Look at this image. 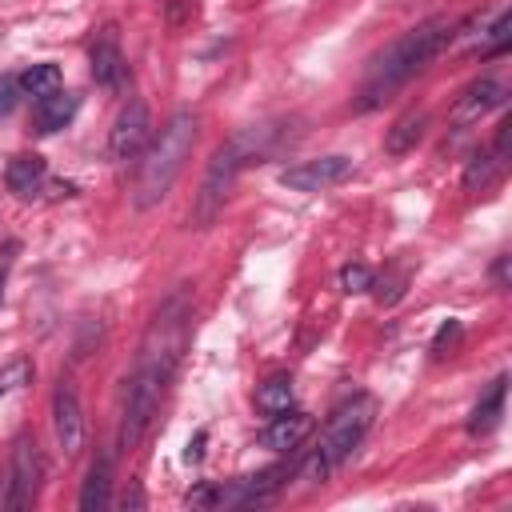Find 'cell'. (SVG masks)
<instances>
[{
    "instance_id": "cell-1",
    "label": "cell",
    "mask_w": 512,
    "mask_h": 512,
    "mask_svg": "<svg viewBox=\"0 0 512 512\" xmlns=\"http://www.w3.org/2000/svg\"><path fill=\"white\" fill-rule=\"evenodd\" d=\"M188 320H192V300H188L184 288L172 292V296L156 308V316H152V324H148V332H144V340H140L132 376H128V384H124L120 436H116L120 452H136L140 440L148 436V428H152V420H156V412H160V400H164V392H168V384L176 380V368H180V360H184Z\"/></svg>"
},
{
    "instance_id": "cell-2",
    "label": "cell",
    "mask_w": 512,
    "mask_h": 512,
    "mask_svg": "<svg viewBox=\"0 0 512 512\" xmlns=\"http://www.w3.org/2000/svg\"><path fill=\"white\" fill-rule=\"evenodd\" d=\"M456 36H460V20L456 16H428L424 24L404 32L384 56L372 60L368 80L360 88V112L380 108L384 100H392V92H400L416 72H424Z\"/></svg>"
},
{
    "instance_id": "cell-3",
    "label": "cell",
    "mask_w": 512,
    "mask_h": 512,
    "mask_svg": "<svg viewBox=\"0 0 512 512\" xmlns=\"http://www.w3.org/2000/svg\"><path fill=\"white\" fill-rule=\"evenodd\" d=\"M196 112L180 108L168 116V124L160 128V136H152V144L140 152V168H136V184H132V204L136 208H152L160 204L176 176L184 172L192 148H196Z\"/></svg>"
},
{
    "instance_id": "cell-4",
    "label": "cell",
    "mask_w": 512,
    "mask_h": 512,
    "mask_svg": "<svg viewBox=\"0 0 512 512\" xmlns=\"http://www.w3.org/2000/svg\"><path fill=\"white\" fill-rule=\"evenodd\" d=\"M372 420H376V396L360 392V396L344 400V404L332 412V420H328V428H324V436H320V448H316V456H312L304 480H324L336 464H344V460L360 448V440L368 436Z\"/></svg>"
},
{
    "instance_id": "cell-5",
    "label": "cell",
    "mask_w": 512,
    "mask_h": 512,
    "mask_svg": "<svg viewBox=\"0 0 512 512\" xmlns=\"http://www.w3.org/2000/svg\"><path fill=\"white\" fill-rule=\"evenodd\" d=\"M240 168H244L240 144H236V140H224V144L212 152V160H208V168H204V176H200V188H196V196H192V212H188L192 228H212V224H216V216L224 212V204H228V196H232V188H236Z\"/></svg>"
},
{
    "instance_id": "cell-6",
    "label": "cell",
    "mask_w": 512,
    "mask_h": 512,
    "mask_svg": "<svg viewBox=\"0 0 512 512\" xmlns=\"http://www.w3.org/2000/svg\"><path fill=\"white\" fill-rule=\"evenodd\" d=\"M44 480V456L32 436H16L8 460L0 464V512H20L36 500Z\"/></svg>"
},
{
    "instance_id": "cell-7",
    "label": "cell",
    "mask_w": 512,
    "mask_h": 512,
    "mask_svg": "<svg viewBox=\"0 0 512 512\" xmlns=\"http://www.w3.org/2000/svg\"><path fill=\"white\" fill-rule=\"evenodd\" d=\"M152 144V112L144 100H128L116 112L112 136H108V156L112 160H140V152Z\"/></svg>"
},
{
    "instance_id": "cell-8",
    "label": "cell",
    "mask_w": 512,
    "mask_h": 512,
    "mask_svg": "<svg viewBox=\"0 0 512 512\" xmlns=\"http://www.w3.org/2000/svg\"><path fill=\"white\" fill-rule=\"evenodd\" d=\"M352 176V160L348 156H320V160H300L292 168L280 172V184L292 192H324L332 184H344Z\"/></svg>"
},
{
    "instance_id": "cell-9",
    "label": "cell",
    "mask_w": 512,
    "mask_h": 512,
    "mask_svg": "<svg viewBox=\"0 0 512 512\" xmlns=\"http://www.w3.org/2000/svg\"><path fill=\"white\" fill-rule=\"evenodd\" d=\"M52 428H56V444L64 448V456H76L84 448V408H80L72 380H60L52 392Z\"/></svg>"
},
{
    "instance_id": "cell-10",
    "label": "cell",
    "mask_w": 512,
    "mask_h": 512,
    "mask_svg": "<svg viewBox=\"0 0 512 512\" xmlns=\"http://www.w3.org/2000/svg\"><path fill=\"white\" fill-rule=\"evenodd\" d=\"M504 100H508V88H504L496 76H480V80H472V84L460 92V100H456V108H452V124H456V128L476 124L480 116H488V112L500 108Z\"/></svg>"
},
{
    "instance_id": "cell-11",
    "label": "cell",
    "mask_w": 512,
    "mask_h": 512,
    "mask_svg": "<svg viewBox=\"0 0 512 512\" xmlns=\"http://www.w3.org/2000/svg\"><path fill=\"white\" fill-rule=\"evenodd\" d=\"M276 476H280L276 468H264V472H252V476H236L232 484L216 488V504H224V508H256V504H268L272 492L280 488Z\"/></svg>"
},
{
    "instance_id": "cell-12",
    "label": "cell",
    "mask_w": 512,
    "mask_h": 512,
    "mask_svg": "<svg viewBox=\"0 0 512 512\" xmlns=\"http://www.w3.org/2000/svg\"><path fill=\"white\" fill-rule=\"evenodd\" d=\"M88 64H92V80L100 88H120L124 84V52H120V40H116V28H100V36L92 40V52H88Z\"/></svg>"
},
{
    "instance_id": "cell-13",
    "label": "cell",
    "mask_w": 512,
    "mask_h": 512,
    "mask_svg": "<svg viewBox=\"0 0 512 512\" xmlns=\"http://www.w3.org/2000/svg\"><path fill=\"white\" fill-rule=\"evenodd\" d=\"M308 432H312V416L300 412V408H288V412H276V416L264 424L260 444H264L268 452H296V448L308 440Z\"/></svg>"
},
{
    "instance_id": "cell-14",
    "label": "cell",
    "mask_w": 512,
    "mask_h": 512,
    "mask_svg": "<svg viewBox=\"0 0 512 512\" xmlns=\"http://www.w3.org/2000/svg\"><path fill=\"white\" fill-rule=\"evenodd\" d=\"M44 180H48V164H44V156H36V152H20V156H12L8 168H4L8 192L24 196V200L36 196V192L44 188Z\"/></svg>"
},
{
    "instance_id": "cell-15",
    "label": "cell",
    "mask_w": 512,
    "mask_h": 512,
    "mask_svg": "<svg viewBox=\"0 0 512 512\" xmlns=\"http://www.w3.org/2000/svg\"><path fill=\"white\" fill-rule=\"evenodd\" d=\"M76 108H80V100L72 96V92H48V96H40L36 100V108H32V120H36V132H60L64 124H72V116H76Z\"/></svg>"
},
{
    "instance_id": "cell-16",
    "label": "cell",
    "mask_w": 512,
    "mask_h": 512,
    "mask_svg": "<svg viewBox=\"0 0 512 512\" xmlns=\"http://www.w3.org/2000/svg\"><path fill=\"white\" fill-rule=\"evenodd\" d=\"M504 396H508V380L496 376V380L488 384V392L476 400L472 416H468V432H472V436H488V432L500 424V416H504Z\"/></svg>"
},
{
    "instance_id": "cell-17",
    "label": "cell",
    "mask_w": 512,
    "mask_h": 512,
    "mask_svg": "<svg viewBox=\"0 0 512 512\" xmlns=\"http://www.w3.org/2000/svg\"><path fill=\"white\" fill-rule=\"evenodd\" d=\"M108 504H112V460L96 456L88 464V476H84V488H80V508L84 512H104Z\"/></svg>"
},
{
    "instance_id": "cell-18",
    "label": "cell",
    "mask_w": 512,
    "mask_h": 512,
    "mask_svg": "<svg viewBox=\"0 0 512 512\" xmlns=\"http://www.w3.org/2000/svg\"><path fill=\"white\" fill-rule=\"evenodd\" d=\"M424 124H428V112H404L388 132H384V152L388 156H404V152H412L416 144H420V136H424Z\"/></svg>"
},
{
    "instance_id": "cell-19",
    "label": "cell",
    "mask_w": 512,
    "mask_h": 512,
    "mask_svg": "<svg viewBox=\"0 0 512 512\" xmlns=\"http://www.w3.org/2000/svg\"><path fill=\"white\" fill-rule=\"evenodd\" d=\"M500 160L488 152V148H480V152H472V160H468V168H464V192H488L496 180H500Z\"/></svg>"
},
{
    "instance_id": "cell-20",
    "label": "cell",
    "mask_w": 512,
    "mask_h": 512,
    "mask_svg": "<svg viewBox=\"0 0 512 512\" xmlns=\"http://www.w3.org/2000/svg\"><path fill=\"white\" fill-rule=\"evenodd\" d=\"M292 400H296L292 376H272V380H264V384H260V392H256V408H260L264 416L288 412V408H292Z\"/></svg>"
},
{
    "instance_id": "cell-21",
    "label": "cell",
    "mask_w": 512,
    "mask_h": 512,
    "mask_svg": "<svg viewBox=\"0 0 512 512\" xmlns=\"http://www.w3.org/2000/svg\"><path fill=\"white\" fill-rule=\"evenodd\" d=\"M60 88V68L56 64H32V68H24L20 72V92H28V96H48V92H56Z\"/></svg>"
},
{
    "instance_id": "cell-22",
    "label": "cell",
    "mask_w": 512,
    "mask_h": 512,
    "mask_svg": "<svg viewBox=\"0 0 512 512\" xmlns=\"http://www.w3.org/2000/svg\"><path fill=\"white\" fill-rule=\"evenodd\" d=\"M512 12L508 8H500L496 12V20H492V28L484 32V44H480V56H500L504 48H508V40H512Z\"/></svg>"
},
{
    "instance_id": "cell-23",
    "label": "cell",
    "mask_w": 512,
    "mask_h": 512,
    "mask_svg": "<svg viewBox=\"0 0 512 512\" xmlns=\"http://www.w3.org/2000/svg\"><path fill=\"white\" fill-rule=\"evenodd\" d=\"M28 380H32V360H28V356H16V360H8V364L0 368V400H4L8 392L24 388Z\"/></svg>"
},
{
    "instance_id": "cell-24",
    "label": "cell",
    "mask_w": 512,
    "mask_h": 512,
    "mask_svg": "<svg viewBox=\"0 0 512 512\" xmlns=\"http://www.w3.org/2000/svg\"><path fill=\"white\" fill-rule=\"evenodd\" d=\"M404 284H408V272H404V268H392V276L372 280V288H376V300H380V304H396V300L404 296Z\"/></svg>"
},
{
    "instance_id": "cell-25",
    "label": "cell",
    "mask_w": 512,
    "mask_h": 512,
    "mask_svg": "<svg viewBox=\"0 0 512 512\" xmlns=\"http://www.w3.org/2000/svg\"><path fill=\"white\" fill-rule=\"evenodd\" d=\"M340 288L352 296V292H368L372 288V272L364 264H344L340 268Z\"/></svg>"
},
{
    "instance_id": "cell-26",
    "label": "cell",
    "mask_w": 512,
    "mask_h": 512,
    "mask_svg": "<svg viewBox=\"0 0 512 512\" xmlns=\"http://www.w3.org/2000/svg\"><path fill=\"white\" fill-rule=\"evenodd\" d=\"M456 340H460V320L448 316V320L436 328V336H432V356H448Z\"/></svg>"
},
{
    "instance_id": "cell-27",
    "label": "cell",
    "mask_w": 512,
    "mask_h": 512,
    "mask_svg": "<svg viewBox=\"0 0 512 512\" xmlns=\"http://www.w3.org/2000/svg\"><path fill=\"white\" fill-rule=\"evenodd\" d=\"M20 104V76H0V116Z\"/></svg>"
},
{
    "instance_id": "cell-28",
    "label": "cell",
    "mask_w": 512,
    "mask_h": 512,
    "mask_svg": "<svg viewBox=\"0 0 512 512\" xmlns=\"http://www.w3.org/2000/svg\"><path fill=\"white\" fill-rule=\"evenodd\" d=\"M188 504H192V508H204V504H216V488H212V484H200L196 492H188Z\"/></svg>"
},
{
    "instance_id": "cell-29",
    "label": "cell",
    "mask_w": 512,
    "mask_h": 512,
    "mask_svg": "<svg viewBox=\"0 0 512 512\" xmlns=\"http://www.w3.org/2000/svg\"><path fill=\"white\" fill-rule=\"evenodd\" d=\"M492 284H496V288H508V256H496V264H492Z\"/></svg>"
},
{
    "instance_id": "cell-30",
    "label": "cell",
    "mask_w": 512,
    "mask_h": 512,
    "mask_svg": "<svg viewBox=\"0 0 512 512\" xmlns=\"http://www.w3.org/2000/svg\"><path fill=\"white\" fill-rule=\"evenodd\" d=\"M204 440H208V432H196L192 440H188V452H184V460L192 464V460H200L204 456Z\"/></svg>"
},
{
    "instance_id": "cell-31",
    "label": "cell",
    "mask_w": 512,
    "mask_h": 512,
    "mask_svg": "<svg viewBox=\"0 0 512 512\" xmlns=\"http://www.w3.org/2000/svg\"><path fill=\"white\" fill-rule=\"evenodd\" d=\"M124 508H144V492H140V484H132L128 492H124V500H120Z\"/></svg>"
},
{
    "instance_id": "cell-32",
    "label": "cell",
    "mask_w": 512,
    "mask_h": 512,
    "mask_svg": "<svg viewBox=\"0 0 512 512\" xmlns=\"http://www.w3.org/2000/svg\"><path fill=\"white\" fill-rule=\"evenodd\" d=\"M0 300H4V268H0Z\"/></svg>"
}]
</instances>
